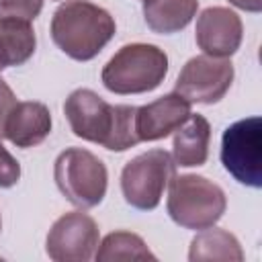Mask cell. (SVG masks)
<instances>
[{
	"label": "cell",
	"mask_w": 262,
	"mask_h": 262,
	"mask_svg": "<svg viewBox=\"0 0 262 262\" xmlns=\"http://www.w3.org/2000/svg\"><path fill=\"white\" fill-rule=\"evenodd\" d=\"M0 227H2V221H0Z\"/></svg>",
	"instance_id": "obj_22"
},
{
	"label": "cell",
	"mask_w": 262,
	"mask_h": 262,
	"mask_svg": "<svg viewBox=\"0 0 262 262\" xmlns=\"http://www.w3.org/2000/svg\"><path fill=\"white\" fill-rule=\"evenodd\" d=\"M176 172V162L164 149H149L129 160L121 172L125 201L141 211L156 209Z\"/></svg>",
	"instance_id": "obj_6"
},
{
	"label": "cell",
	"mask_w": 262,
	"mask_h": 262,
	"mask_svg": "<svg viewBox=\"0 0 262 262\" xmlns=\"http://www.w3.org/2000/svg\"><path fill=\"white\" fill-rule=\"evenodd\" d=\"M242 18L225 6H209L196 18V45L211 57H229L239 49Z\"/></svg>",
	"instance_id": "obj_10"
},
{
	"label": "cell",
	"mask_w": 262,
	"mask_h": 262,
	"mask_svg": "<svg viewBox=\"0 0 262 262\" xmlns=\"http://www.w3.org/2000/svg\"><path fill=\"white\" fill-rule=\"evenodd\" d=\"M190 115V102L176 92H170L145 106H137L135 133L139 141H156L176 131Z\"/></svg>",
	"instance_id": "obj_11"
},
{
	"label": "cell",
	"mask_w": 262,
	"mask_h": 262,
	"mask_svg": "<svg viewBox=\"0 0 262 262\" xmlns=\"http://www.w3.org/2000/svg\"><path fill=\"white\" fill-rule=\"evenodd\" d=\"M190 262H207V260H223V262H242L244 252L237 237L219 227H205L190 242L188 250Z\"/></svg>",
	"instance_id": "obj_15"
},
{
	"label": "cell",
	"mask_w": 262,
	"mask_h": 262,
	"mask_svg": "<svg viewBox=\"0 0 262 262\" xmlns=\"http://www.w3.org/2000/svg\"><path fill=\"white\" fill-rule=\"evenodd\" d=\"M18 178H20V164L0 141V186L10 188L18 182Z\"/></svg>",
	"instance_id": "obj_19"
},
{
	"label": "cell",
	"mask_w": 262,
	"mask_h": 262,
	"mask_svg": "<svg viewBox=\"0 0 262 262\" xmlns=\"http://www.w3.org/2000/svg\"><path fill=\"white\" fill-rule=\"evenodd\" d=\"M168 213L174 223L186 229L213 227L225 213L227 201L221 186L196 174L172 176Z\"/></svg>",
	"instance_id": "obj_4"
},
{
	"label": "cell",
	"mask_w": 262,
	"mask_h": 262,
	"mask_svg": "<svg viewBox=\"0 0 262 262\" xmlns=\"http://www.w3.org/2000/svg\"><path fill=\"white\" fill-rule=\"evenodd\" d=\"M16 106V96L12 92V88L0 78V135H4V125L8 115L12 113V108Z\"/></svg>",
	"instance_id": "obj_20"
},
{
	"label": "cell",
	"mask_w": 262,
	"mask_h": 262,
	"mask_svg": "<svg viewBox=\"0 0 262 262\" xmlns=\"http://www.w3.org/2000/svg\"><path fill=\"white\" fill-rule=\"evenodd\" d=\"M233 6L248 10V12H260L262 10V0H229Z\"/></svg>",
	"instance_id": "obj_21"
},
{
	"label": "cell",
	"mask_w": 262,
	"mask_h": 262,
	"mask_svg": "<svg viewBox=\"0 0 262 262\" xmlns=\"http://www.w3.org/2000/svg\"><path fill=\"white\" fill-rule=\"evenodd\" d=\"M199 0H145L143 18L154 33L182 31L196 14Z\"/></svg>",
	"instance_id": "obj_14"
},
{
	"label": "cell",
	"mask_w": 262,
	"mask_h": 262,
	"mask_svg": "<svg viewBox=\"0 0 262 262\" xmlns=\"http://www.w3.org/2000/svg\"><path fill=\"white\" fill-rule=\"evenodd\" d=\"M94 258L98 262H115V260H156L149 252L145 242L131 231H113L108 233L102 244H98Z\"/></svg>",
	"instance_id": "obj_17"
},
{
	"label": "cell",
	"mask_w": 262,
	"mask_h": 262,
	"mask_svg": "<svg viewBox=\"0 0 262 262\" xmlns=\"http://www.w3.org/2000/svg\"><path fill=\"white\" fill-rule=\"evenodd\" d=\"M63 113L74 135L111 151H125L139 143L135 133L137 106L108 104L96 92L78 88L66 98Z\"/></svg>",
	"instance_id": "obj_1"
},
{
	"label": "cell",
	"mask_w": 262,
	"mask_h": 262,
	"mask_svg": "<svg viewBox=\"0 0 262 262\" xmlns=\"http://www.w3.org/2000/svg\"><path fill=\"white\" fill-rule=\"evenodd\" d=\"M51 133V113L43 102H16L4 125V137L16 147L39 145Z\"/></svg>",
	"instance_id": "obj_12"
},
{
	"label": "cell",
	"mask_w": 262,
	"mask_h": 262,
	"mask_svg": "<svg viewBox=\"0 0 262 262\" xmlns=\"http://www.w3.org/2000/svg\"><path fill=\"white\" fill-rule=\"evenodd\" d=\"M233 82V66L225 57L196 55L178 74L174 92L188 102L213 104L225 96Z\"/></svg>",
	"instance_id": "obj_8"
},
{
	"label": "cell",
	"mask_w": 262,
	"mask_h": 262,
	"mask_svg": "<svg viewBox=\"0 0 262 262\" xmlns=\"http://www.w3.org/2000/svg\"><path fill=\"white\" fill-rule=\"evenodd\" d=\"M53 176L61 194L80 209L96 207L106 194V166L88 149H63L55 160Z\"/></svg>",
	"instance_id": "obj_5"
},
{
	"label": "cell",
	"mask_w": 262,
	"mask_h": 262,
	"mask_svg": "<svg viewBox=\"0 0 262 262\" xmlns=\"http://www.w3.org/2000/svg\"><path fill=\"white\" fill-rule=\"evenodd\" d=\"M211 125L203 115H188V119L174 133V162L192 168L203 166L209 156Z\"/></svg>",
	"instance_id": "obj_13"
},
{
	"label": "cell",
	"mask_w": 262,
	"mask_h": 262,
	"mask_svg": "<svg viewBox=\"0 0 262 262\" xmlns=\"http://www.w3.org/2000/svg\"><path fill=\"white\" fill-rule=\"evenodd\" d=\"M35 45L37 39L29 20H0V70L8 66H23L35 53Z\"/></svg>",
	"instance_id": "obj_16"
},
{
	"label": "cell",
	"mask_w": 262,
	"mask_h": 262,
	"mask_svg": "<svg viewBox=\"0 0 262 262\" xmlns=\"http://www.w3.org/2000/svg\"><path fill=\"white\" fill-rule=\"evenodd\" d=\"M115 18L88 0H66L51 18L53 43L72 59L88 61L115 35Z\"/></svg>",
	"instance_id": "obj_2"
},
{
	"label": "cell",
	"mask_w": 262,
	"mask_h": 262,
	"mask_svg": "<svg viewBox=\"0 0 262 262\" xmlns=\"http://www.w3.org/2000/svg\"><path fill=\"white\" fill-rule=\"evenodd\" d=\"M43 8V0H0V20L16 18V20H33Z\"/></svg>",
	"instance_id": "obj_18"
},
{
	"label": "cell",
	"mask_w": 262,
	"mask_h": 262,
	"mask_svg": "<svg viewBox=\"0 0 262 262\" xmlns=\"http://www.w3.org/2000/svg\"><path fill=\"white\" fill-rule=\"evenodd\" d=\"M98 248V225L82 213L72 211L61 215L49 229L45 250L55 262H88Z\"/></svg>",
	"instance_id": "obj_9"
},
{
	"label": "cell",
	"mask_w": 262,
	"mask_h": 262,
	"mask_svg": "<svg viewBox=\"0 0 262 262\" xmlns=\"http://www.w3.org/2000/svg\"><path fill=\"white\" fill-rule=\"evenodd\" d=\"M168 74V55L149 43L123 45L102 68V84L115 94H141L158 88Z\"/></svg>",
	"instance_id": "obj_3"
},
{
	"label": "cell",
	"mask_w": 262,
	"mask_h": 262,
	"mask_svg": "<svg viewBox=\"0 0 262 262\" xmlns=\"http://www.w3.org/2000/svg\"><path fill=\"white\" fill-rule=\"evenodd\" d=\"M223 168L242 184L262 186V121L248 117L235 121L223 131L221 137Z\"/></svg>",
	"instance_id": "obj_7"
}]
</instances>
